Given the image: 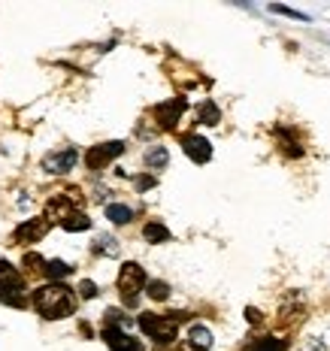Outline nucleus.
Listing matches in <instances>:
<instances>
[{"instance_id":"obj_9","label":"nucleus","mask_w":330,"mask_h":351,"mask_svg":"<svg viewBox=\"0 0 330 351\" xmlns=\"http://www.w3.org/2000/svg\"><path fill=\"white\" fill-rule=\"evenodd\" d=\"M104 342L113 351H143V342H137L124 327H115V324L104 327Z\"/></svg>"},{"instance_id":"obj_23","label":"nucleus","mask_w":330,"mask_h":351,"mask_svg":"<svg viewBox=\"0 0 330 351\" xmlns=\"http://www.w3.org/2000/svg\"><path fill=\"white\" fill-rule=\"evenodd\" d=\"M273 12H282V16H291V19H306L303 12H297V10H288V6H270Z\"/></svg>"},{"instance_id":"obj_1","label":"nucleus","mask_w":330,"mask_h":351,"mask_svg":"<svg viewBox=\"0 0 330 351\" xmlns=\"http://www.w3.org/2000/svg\"><path fill=\"white\" fill-rule=\"evenodd\" d=\"M76 291L70 288V285H64V282H46V285H40V288L34 291V297H31V303H34V309L40 312L43 318H49V321H61V318H70L73 312H76Z\"/></svg>"},{"instance_id":"obj_2","label":"nucleus","mask_w":330,"mask_h":351,"mask_svg":"<svg viewBox=\"0 0 330 351\" xmlns=\"http://www.w3.org/2000/svg\"><path fill=\"white\" fill-rule=\"evenodd\" d=\"M179 321H185V312H170V315H155V312H143L137 318L139 330L149 339H155L158 346H170L179 333Z\"/></svg>"},{"instance_id":"obj_24","label":"nucleus","mask_w":330,"mask_h":351,"mask_svg":"<svg viewBox=\"0 0 330 351\" xmlns=\"http://www.w3.org/2000/svg\"><path fill=\"white\" fill-rule=\"evenodd\" d=\"M155 185V179H149V176H143V179H137V188L139 191H145V188H152Z\"/></svg>"},{"instance_id":"obj_20","label":"nucleus","mask_w":330,"mask_h":351,"mask_svg":"<svg viewBox=\"0 0 330 351\" xmlns=\"http://www.w3.org/2000/svg\"><path fill=\"white\" fill-rule=\"evenodd\" d=\"M200 121L203 124H218L222 121V112H218V106L212 104V100H207V104L200 106Z\"/></svg>"},{"instance_id":"obj_7","label":"nucleus","mask_w":330,"mask_h":351,"mask_svg":"<svg viewBox=\"0 0 330 351\" xmlns=\"http://www.w3.org/2000/svg\"><path fill=\"white\" fill-rule=\"evenodd\" d=\"M121 152H124L121 140H113V143H104V145H91L88 155H85V164H88V170H104V167L113 164Z\"/></svg>"},{"instance_id":"obj_14","label":"nucleus","mask_w":330,"mask_h":351,"mask_svg":"<svg viewBox=\"0 0 330 351\" xmlns=\"http://www.w3.org/2000/svg\"><path fill=\"white\" fill-rule=\"evenodd\" d=\"M106 218L113 224H130V221H134V209L124 206V203H109V206H106Z\"/></svg>"},{"instance_id":"obj_15","label":"nucleus","mask_w":330,"mask_h":351,"mask_svg":"<svg viewBox=\"0 0 330 351\" xmlns=\"http://www.w3.org/2000/svg\"><path fill=\"white\" fill-rule=\"evenodd\" d=\"M188 342L197 348H203V351H209L212 348V333H209V327H203V324H191V330H188Z\"/></svg>"},{"instance_id":"obj_3","label":"nucleus","mask_w":330,"mask_h":351,"mask_svg":"<svg viewBox=\"0 0 330 351\" xmlns=\"http://www.w3.org/2000/svg\"><path fill=\"white\" fill-rule=\"evenodd\" d=\"M145 285H149V279H145V269L139 267L137 261H128L119 269V294H121L124 306H137L139 297H143V291H145Z\"/></svg>"},{"instance_id":"obj_10","label":"nucleus","mask_w":330,"mask_h":351,"mask_svg":"<svg viewBox=\"0 0 330 351\" xmlns=\"http://www.w3.org/2000/svg\"><path fill=\"white\" fill-rule=\"evenodd\" d=\"M179 143H182V152H185V155L191 158L194 164H209V158H212L209 140H203L200 134H185Z\"/></svg>"},{"instance_id":"obj_13","label":"nucleus","mask_w":330,"mask_h":351,"mask_svg":"<svg viewBox=\"0 0 330 351\" xmlns=\"http://www.w3.org/2000/svg\"><path fill=\"white\" fill-rule=\"evenodd\" d=\"M167 160H170V152H167L164 145H152V149H145V167H149V170H164Z\"/></svg>"},{"instance_id":"obj_22","label":"nucleus","mask_w":330,"mask_h":351,"mask_svg":"<svg viewBox=\"0 0 330 351\" xmlns=\"http://www.w3.org/2000/svg\"><path fill=\"white\" fill-rule=\"evenodd\" d=\"M79 297H82V300H94V297H97V285H94L91 279H82V282H79Z\"/></svg>"},{"instance_id":"obj_8","label":"nucleus","mask_w":330,"mask_h":351,"mask_svg":"<svg viewBox=\"0 0 330 351\" xmlns=\"http://www.w3.org/2000/svg\"><path fill=\"white\" fill-rule=\"evenodd\" d=\"M79 164V152L76 149H55V152H49L46 158H43V170L46 173H55V176H64V173H70L73 167Z\"/></svg>"},{"instance_id":"obj_19","label":"nucleus","mask_w":330,"mask_h":351,"mask_svg":"<svg viewBox=\"0 0 330 351\" xmlns=\"http://www.w3.org/2000/svg\"><path fill=\"white\" fill-rule=\"evenodd\" d=\"M94 252H97V254H106V258H115V254H119V243H115L113 237H106V233H104V237L94 239Z\"/></svg>"},{"instance_id":"obj_4","label":"nucleus","mask_w":330,"mask_h":351,"mask_svg":"<svg viewBox=\"0 0 330 351\" xmlns=\"http://www.w3.org/2000/svg\"><path fill=\"white\" fill-rule=\"evenodd\" d=\"M0 303L6 306H25V282H21L19 269L0 261Z\"/></svg>"},{"instance_id":"obj_21","label":"nucleus","mask_w":330,"mask_h":351,"mask_svg":"<svg viewBox=\"0 0 330 351\" xmlns=\"http://www.w3.org/2000/svg\"><path fill=\"white\" fill-rule=\"evenodd\" d=\"M252 351H285V342L282 339H261L252 346Z\"/></svg>"},{"instance_id":"obj_16","label":"nucleus","mask_w":330,"mask_h":351,"mask_svg":"<svg viewBox=\"0 0 330 351\" xmlns=\"http://www.w3.org/2000/svg\"><path fill=\"white\" fill-rule=\"evenodd\" d=\"M61 228H64V230H70V233L88 230V228H91V218H88V215H85V212H82V209H76V212H73V215L67 218V221H64V224H61Z\"/></svg>"},{"instance_id":"obj_17","label":"nucleus","mask_w":330,"mask_h":351,"mask_svg":"<svg viewBox=\"0 0 330 351\" xmlns=\"http://www.w3.org/2000/svg\"><path fill=\"white\" fill-rule=\"evenodd\" d=\"M43 273H46L49 276V279H67V276L73 273V267H70V263H64V261H46V269H43Z\"/></svg>"},{"instance_id":"obj_26","label":"nucleus","mask_w":330,"mask_h":351,"mask_svg":"<svg viewBox=\"0 0 330 351\" xmlns=\"http://www.w3.org/2000/svg\"><path fill=\"white\" fill-rule=\"evenodd\" d=\"M179 351H203V348H197V346H191V342H182V346H179Z\"/></svg>"},{"instance_id":"obj_12","label":"nucleus","mask_w":330,"mask_h":351,"mask_svg":"<svg viewBox=\"0 0 330 351\" xmlns=\"http://www.w3.org/2000/svg\"><path fill=\"white\" fill-rule=\"evenodd\" d=\"M143 237H145V243H152V245L170 243V230H167L161 221H149V224H145V228H143Z\"/></svg>"},{"instance_id":"obj_11","label":"nucleus","mask_w":330,"mask_h":351,"mask_svg":"<svg viewBox=\"0 0 330 351\" xmlns=\"http://www.w3.org/2000/svg\"><path fill=\"white\" fill-rule=\"evenodd\" d=\"M185 106H188V104H185L182 97H173V100H167V104H158V106H155V119H158V124H161V128H167V130L176 128V121L182 119Z\"/></svg>"},{"instance_id":"obj_25","label":"nucleus","mask_w":330,"mask_h":351,"mask_svg":"<svg viewBox=\"0 0 330 351\" xmlns=\"http://www.w3.org/2000/svg\"><path fill=\"white\" fill-rule=\"evenodd\" d=\"M246 318L252 321V324H258V321H261V312H258V309H246Z\"/></svg>"},{"instance_id":"obj_6","label":"nucleus","mask_w":330,"mask_h":351,"mask_svg":"<svg viewBox=\"0 0 330 351\" xmlns=\"http://www.w3.org/2000/svg\"><path fill=\"white\" fill-rule=\"evenodd\" d=\"M49 228H52V221H49L46 215L27 218V221H21L19 228H16V233H12V239H16L19 245H34V243H40V239L46 237Z\"/></svg>"},{"instance_id":"obj_5","label":"nucleus","mask_w":330,"mask_h":351,"mask_svg":"<svg viewBox=\"0 0 330 351\" xmlns=\"http://www.w3.org/2000/svg\"><path fill=\"white\" fill-rule=\"evenodd\" d=\"M82 203L79 191H64V194H52V200L46 203V218L55 224H64L67 218L76 212V206Z\"/></svg>"},{"instance_id":"obj_18","label":"nucleus","mask_w":330,"mask_h":351,"mask_svg":"<svg viewBox=\"0 0 330 351\" xmlns=\"http://www.w3.org/2000/svg\"><path fill=\"white\" fill-rule=\"evenodd\" d=\"M145 294H149L155 303H164L167 297H170V285L161 282V279H152L149 285H145Z\"/></svg>"}]
</instances>
